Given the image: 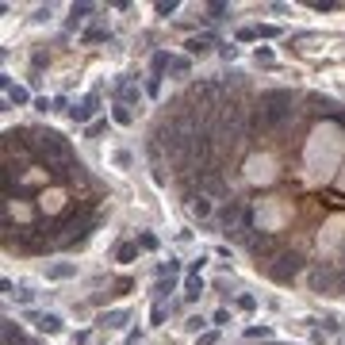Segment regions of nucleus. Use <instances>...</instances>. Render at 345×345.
<instances>
[{
  "label": "nucleus",
  "mask_w": 345,
  "mask_h": 345,
  "mask_svg": "<svg viewBox=\"0 0 345 345\" xmlns=\"http://www.w3.org/2000/svg\"><path fill=\"white\" fill-rule=\"evenodd\" d=\"M276 177H280V169H276V157L253 154L250 161H246V181H253V184H272Z\"/></svg>",
  "instance_id": "1"
},
{
  "label": "nucleus",
  "mask_w": 345,
  "mask_h": 345,
  "mask_svg": "<svg viewBox=\"0 0 345 345\" xmlns=\"http://www.w3.org/2000/svg\"><path fill=\"white\" fill-rule=\"evenodd\" d=\"M276 261H280V265H265V272L272 276V280H280V284L295 280L299 268H303V257H299V253H276Z\"/></svg>",
  "instance_id": "2"
},
{
  "label": "nucleus",
  "mask_w": 345,
  "mask_h": 345,
  "mask_svg": "<svg viewBox=\"0 0 345 345\" xmlns=\"http://www.w3.org/2000/svg\"><path fill=\"white\" fill-rule=\"evenodd\" d=\"M39 207H43L46 215H61L69 207V196H65V188H50V192H39Z\"/></svg>",
  "instance_id": "3"
},
{
  "label": "nucleus",
  "mask_w": 345,
  "mask_h": 345,
  "mask_svg": "<svg viewBox=\"0 0 345 345\" xmlns=\"http://www.w3.org/2000/svg\"><path fill=\"white\" fill-rule=\"evenodd\" d=\"M96 104H100V96H85L81 104H73V108H69V115H73V123H85V119H92Z\"/></svg>",
  "instance_id": "4"
},
{
  "label": "nucleus",
  "mask_w": 345,
  "mask_h": 345,
  "mask_svg": "<svg viewBox=\"0 0 345 345\" xmlns=\"http://www.w3.org/2000/svg\"><path fill=\"white\" fill-rule=\"evenodd\" d=\"M341 226H345V219H341V215H334V219L326 223V242H319V246H326V250H334L337 242H341Z\"/></svg>",
  "instance_id": "5"
},
{
  "label": "nucleus",
  "mask_w": 345,
  "mask_h": 345,
  "mask_svg": "<svg viewBox=\"0 0 345 345\" xmlns=\"http://www.w3.org/2000/svg\"><path fill=\"white\" fill-rule=\"evenodd\" d=\"M34 326L43 330V334H61V330H65V326H61V319H58V315H50V310H46V315H34Z\"/></svg>",
  "instance_id": "6"
},
{
  "label": "nucleus",
  "mask_w": 345,
  "mask_h": 345,
  "mask_svg": "<svg viewBox=\"0 0 345 345\" xmlns=\"http://www.w3.org/2000/svg\"><path fill=\"white\" fill-rule=\"evenodd\" d=\"M184 46H188V54H207L215 46V39H211V34H196V39H188Z\"/></svg>",
  "instance_id": "7"
},
{
  "label": "nucleus",
  "mask_w": 345,
  "mask_h": 345,
  "mask_svg": "<svg viewBox=\"0 0 345 345\" xmlns=\"http://www.w3.org/2000/svg\"><path fill=\"white\" fill-rule=\"evenodd\" d=\"M77 272V265H69V261H58V265H46V276L50 280H65V276Z\"/></svg>",
  "instance_id": "8"
},
{
  "label": "nucleus",
  "mask_w": 345,
  "mask_h": 345,
  "mask_svg": "<svg viewBox=\"0 0 345 345\" xmlns=\"http://www.w3.org/2000/svg\"><path fill=\"white\" fill-rule=\"evenodd\" d=\"M192 215H196V219H207V215H211V199H207V196H196V203H192Z\"/></svg>",
  "instance_id": "9"
},
{
  "label": "nucleus",
  "mask_w": 345,
  "mask_h": 345,
  "mask_svg": "<svg viewBox=\"0 0 345 345\" xmlns=\"http://www.w3.org/2000/svg\"><path fill=\"white\" fill-rule=\"evenodd\" d=\"M134 253H138V246H130V242H123L119 250H115V261H123V265H130V261H134Z\"/></svg>",
  "instance_id": "10"
},
{
  "label": "nucleus",
  "mask_w": 345,
  "mask_h": 345,
  "mask_svg": "<svg viewBox=\"0 0 345 345\" xmlns=\"http://www.w3.org/2000/svg\"><path fill=\"white\" fill-rule=\"evenodd\" d=\"M115 96H123V100H138V85H130V81H119V85H115Z\"/></svg>",
  "instance_id": "11"
},
{
  "label": "nucleus",
  "mask_w": 345,
  "mask_h": 345,
  "mask_svg": "<svg viewBox=\"0 0 345 345\" xmlns=\"http://www.w3.org/2000/svg\"><path fill=\"white\" fill-rule=\"evenodd\" d=\"M112 115H115V123H130V119H134V115L127 112V104H115V112H112Z\"/></svg>",
  "instance_id": "12"
},
{
  "label": "nucleus",
  "mask_w": 345,
  "mask_h": 345,
  "mask_svg": "<svg viewBox=\"0 0 345 345\" xmlns=\"http://www.w3.org/2000/svg\"><path fill=\"white\" fill-rule=\"evenodd\" d=\"M184 295H188V299H196V295H203V280H196V276H192V280H188V292H184Z\"/></svg>",
  "instance_id": "13"
},
{
  "label": "nucleus",
  "mask_w": 345,
  "mask_h": 345,
  "mask_svg": "<svg viewBox=\"0 0 345 345\" xmlns=\"http://www.w3.org/2000/svg\"><path fill=\"white\" fill-rule=\"evenodd\" d=\"M138 246H142V250H157V238H154V234H142V238H138Z\"/></svg>",
  "instance_id": "14"
},
{
  "label": "nucleus",
  "mask_w": 345,
  "mask_h": 345,
  "mask_svg": "<svg viewBox=\"0 0 345 345\" xmlns=\"http://www.w3.org/2000/svg\"><path fill=\"white\" fill-rule=\"evenodd\" d=\"M169 69H172V73H188V61H184V58H172Z\"/></svg>",
  "instance_id": "15"
},
{
  "label": "nucleus",
  "mask_w": 345,
  "mask_h": 345,
  "mask_svg": "<svg viewBox=\"0 0 345 345\" xmlns=\"http://www.w3.org/2000/svg\"><path fill=\"white\" fill-rule=\"evenodd\" d=\"M203 326H207V322L199 319V315H192V319H188V330H196V334H199V330H203Z\"/></svg>",
  "instance_id": "16"
},
{
  "label": "nucleus",
  "mask_w": 345,
  "mask_h": 345,
  "mask_svg": "<svg viewBox=\"0 0 345 345\" xmlns=\"http://www.w3.org/2000/svg\"><path fill=\"white\" fill-rule=\"evenodd\" d=\"M172 12H177V4H172V0H169V4H157V16H172Z\"/></svg>",
  "instance_id": "17"
},
{
  "label": "nucleus",
  "mask_w": 345,
  "mask_h": 345,
  "mask_svg": "<svg viewBox=\"0 0 345 345\" xmlns=\"http://www.w3.org/2000/svg\"><path fill=\"white\" fill-rule=\"evenodd\" d=\"M230 322V310H215V326H226Z\"/></svg>",
  "instance_id": "18"
},
{
  "label": "nucleus",
  "mask_w": 345,
  "mask_h": 345,
  "mask_svg": "<svg viewBox=\"0 0 345 345\" xmlns=\"http://www.w3.org/2000/svg\"><path fill=\"white\" fill-rule=\"evenodd\" d=\"M207 12H211V19H223V12H226V4H211V8H207Z\"/></svg>",
  "instance_id": "19"
},
{
  "label": "nucleus",
  "mask_w": 345,
  "mask_h": 345,
  "mask_svg": "<svg viewBox=\"0 0 345 345\" xmlns=\"http://www.w3.org/2000/svg\"><path fill=\"white\" fill-rule=\"evenodd\" d=\"M250 337H268V326H250Z\"/></svg>",
  "instance_id": "20"
},
{
  "label": "nucleus",
  "mask_w": 345,
  "mask_h": 345,
  "mask_svg": "<svg viewBox=\"0 0 345 345\" xmlns=\"http://www.w3.org/2000/svg\"><path fill=\"white\" fill-rule=\"evenodd\" d=\"M196 345H215V334H203V337H199Z\"/></svg>",
  "instance_id": "21"
}]
</instances>
